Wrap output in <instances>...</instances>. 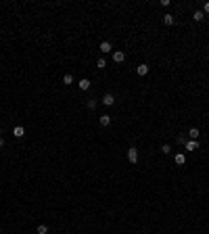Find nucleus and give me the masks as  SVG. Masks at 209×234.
Wrapping results in <instances>:
<instances>
[{
  "instance_id": "f257e3e1",
  "label": "nucleus",
  "mask_w": 209,
  "mask_h": 234,
  "mask_svg": "<svg viewBox=\"0 0 209 234\" xmlns=\"http://www.w3.org/2000/svg\"><path fill=\"white\" fill-rule=\"evenodd\" d=\"M128 159H130V163H138V149L136 146L128 149Z\"/></svg>"
},
{
  "instance_id": "f03ea898",
  "label": "nucleus",
  "mask_w": 209,
  "mask_h": 234,
  "mask_svg": "<svg viewBox=\"0 0 209 234\" xmlns=\"http://www.w3.org/2000/svg\"><path fill=\"white\" fill-rule=\"evenodd\" d=\"M113 61H115V63H124V61H126V52H124V50H115V52H113Z\"/></svg>"
},
{
  "instance_id": "7ed1b4c3",
  "label": "nucleus",
  "mask_w": 209,
  "mask_h": 234,
  "mask_svg": "<svg viewBox=\"0 0 209 234\" xmlns=\"http://www.w3.org/2000/svg\"><path fill=\"white\" fill-rule=\"evenodd\" d=\"M103 105L104 107L115 105V96H113V94H104V96H103Z\"/></svg>"
},
{
  "instance_id": "20e7f679",
  "label": "nucleus",
  "mask_w": 209,
  "mask_h": 234,
  "mask_svg": "<svg viewBox=\"0 0 209 234\" xmlns=\"http://www.w3.org/2000/svg\"><path fill=\"white\" fill-rule=\"evenodd\" d=\"M184 146H186V151H197V149H199V142L197 140H186Z\"/></svg>"
},
{
  "instance_id": "39448f33",
  "label": "nucleus",
  "mask_w": 209,
  "mask_h": 234,
  "mask_svg": "<svg viewBox=\"0 0 209 234\" xmlns=\"http://www.w3.org/2000/svg\"><path fill=\"white\" fill-rule=\"evenodd\" d=\"M136 73H138L140 77H144V75L149 73V65H144V63H142V65H138V67H136Z\"/></svg>"
},
{
  "instance_id": "423d86ee",
  "label": "nucleus",
  "mask_w": 209,
  "mask_h": 234,
  "mask_svg": "<svg viewBox=\"0 0 209 234\" xmlns=\"http://www.w3.org/2000/svg\"><path fill=\"white\" fill-rule=\"evenodd\" d=\"M98 123H101L103 128H107V126L111 123V115H107V113H104V115H101V117H98Z\"/></svg>"
},
{
  "instance_id": "0eeeda50",
  "label": "nucleus",
  "mask_w": 209,
  "mask_h": 234,
  "mask_svg": "<svg viewBox=\"0 0 209 234\" xmlns=\"http://www.w3.org/2000/svg\"><path fill=\"white\" fill-rule=\"evenodd\" d=\"M13 136H15V138H23V136H25V130L21 128V126H17V128L13 130Z\"/></svg>"
},
{
  "instance_id": "6e6552de",
  "label": "nucleus",
  "mask_w": 209,
  "mask_h": 234,
  "mask_svg": "<svg viewBox=\"0 0 209 234\" xmlns=\"http://www.w3.org/2000/svg\"><path fill=\"white\" fill-rule=\"evenodd\" d=\"M199 136H201V132H199L197 128H190V130H188V138H190V140H197Z\"/></svg>"
},
{
  "instance_id": "1a4fd4ad",
  "label": "nucleus",
  "mask_w": 209,
  "mask_h": 234,
  "mask_svg": "<svg viewBox=\"0 0 209 234\" xmlns=\"http://www.w3.org/2000/svg\"><path fill=\"white\" fill-rule=\"evenodd\" d=\"M101 52H104V55H107V52H111V42H107V40H104V42H101Z\"/></svg>"
},
{
  "instance_id": "9d476101",
  "label": "nucleus",
  "mask_w": 209,
  "mask_h": 234,
  "mask_svg": "<svg viewBox=\"0 0 209 234\" xmlns=\"http://www.w3.org/2000/svg\"><path fill=\"white\" fill-rule=\"evenodd\" d=\"M78 86H80V90H88V88H90V80H86V77H84V80H80V82H78Z\"/></svg>"
},
{
  "instance_id": "9b49d317",
  "label": "nucleus",
  "mask_w": 209,
  "mask_h": 234,
  "mask_svg": "<svg viewBox=\"0 0 209 234\" xmlns=\"http://www.w3.org/2000/svg\"><path fill=\"white\" fill-rule=\"evenodd\" d=\"M163 23H165V25H174L176 19L172 17V15H163Z\"/></svg>"
},
{
  "instance_id": "f8f14e48",
  "label": "nucleus",
  "mask_w": 209,
  "mask_h": 234,
  "mask_svg": "<svg viewBox=\"0 0 209 234\" xmlns=\"http://www.w3.org/2000/svg\"><path fill=\"white\" fill-rule=\"evenodd\" d=\"M174 161H176V165H184V161H186V157L180 153V155H176L174 157Z\"/></svg>"
},
{
  "instance_id": "ddd939ff",
  "label": "nucleus",
  "mask_w": 209,
  "mask_h": 234,
  "mask_svg": "<svg viewBox=\"0 0 209 234\" xmlns=\"http://www.w3.org/2000/svg\"><path fill=\"white\" fill-rule=\"evenodd\" d=\"M192 19H195V21H203V19H205V13H203V11H195Z\"/></svg>"
},
{
  "instance_id": "4468645a",
  "label": "nucleus",
  "mask_w": 209,
  "mask_h": 234,
  "mask_svg": "<svg viewBox=\"0 0 209 234\" xmlns=\"http://www.w3.org/2000/svg\"><path fill=\"white\" fill-rule=\"evenodd\" d=\"M63 84H65V86H71V84H73V75H71V73H67V75L63 77Z\"/></svg>"
},
{
  "instance_id": "2eb2a0df",
  "label": "nucleus",
  "mask_w": 209,
  "mask_h": 234,
  "mask_svg": "<svg viewBox=\"0 0 209 234\" xmlns=\"http://www.w3.org/2000/svg\"><path fill=\"white\" fill-rule=\"evenodd\" d=\"M38 234H48V226L40 224V226H38Z\"/></svg>"
},
{
  "instance_id": "dca6fc26",
  "label": "nucleus",
  "mask_w": 209,
  "mask_h": 234,
  "mask_svg": "<svg viewBox=\"0 0 209 234\" xmlns=\"http://www.w3.org/2000/svg\"><path fill=\"white\" fill-rule=\"evenodd\" d=\"M96 67H98V69H104V67H107V61H104V58H98V61H96Z\"/></svg>"
},
{
  "instance_id": "f3484780",
  "label": "nucleus",
  "mask_w": 209,
  "mask_h": 234,
  "mask_svg": "<svg viewBox=\"0 0 209 234\" xmlns=\"http://www.w3.org/2000/svg\"><path fill=\"white\" fill-rule=\"evenodd\" d=\"M161 153H163V155H169V153H172V146H169V144H163V146H161Z\"/></svg>"
},
{
  "instance_id": "a211bd4d",
  "label": "nucleus",
  "mask_w": 209,
  "mask_h": 234,
  "mask_svg": "<svg viewBox=\"0 0 209 234\" xmlns=\"http://www.w3.org/2000/svg\"><path fill=\"white\" fill-rule=\"evenodd\" d=\"M96 107V100H88V109H94Z\"/></svg>"
},
{
  "instance_id": "6ab92c4d",
  "label": "nucleus",
  "mask_w": 209,
  "mask_h": 234,
  "mask_svg": "<svg viewBox=\"0 0 209 234\" xmlns=\"http://www.w3.org/2000/svg\"><path fill=\"white\" fill-rule=\"evenodd\" d=\"M205 13H209V2H205Z\"/></svg>"
},
{
  "instance_id": "aec40b11",
  "label": "nucleus",
  "mask_w": 209,
  "mask_h": 234,
  "mask_svg": "<svg viewBox=\"0 0 209 234\" xmlns=\"http://www.w3.org/2000/svg\"><path fill=\"white\" fill-rule=\"evenodd\" d=\"M0 146H4V140H2V138H0Z\"/></svg>"
}]
</instances>
